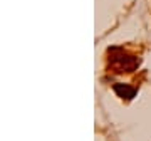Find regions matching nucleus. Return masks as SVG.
I'll list each match as a JSON object with an SVG mask.
<instances>
[{
    "mask_svg": "<svg viewBox=\"0 0 151 141\" xmlns=\"http://www.w3.org/2000/svg\"><path fill=\"white\" fill-rule=\"evenodd\" d=\"M138 62H139L138 59H134V57H128L126 54H121V55L113 57V65L116 67V69H119V72H121V70H131V69H134Z\"/></svg>",
    "mask_w": 151,
    "mask_h": 141,
    "instance_id": "f257e3e1",
    "label": "nucleus"
},
{
    "mask_svg": "<svg viewBox=\"0 0 151 141\" xmlns=\"http://www.w3.org/2000/svg\"><path fill=\"white\" fill-rule=\"evenodd\" d=\"M114 91L118 92L121 98H126V99H131L136 92L134 87H129V86H126V84H116L114 86Z\"/></svg>",
    "mask_w": 151,
    "mask_h": 141,
    "instance_id": "f03ea898",
    "label": "nucleus"
}]
</instances>
